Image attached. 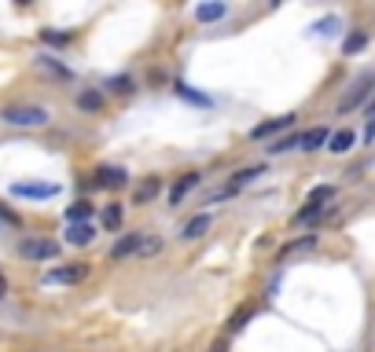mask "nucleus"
Returning a JSON list of instances; mask_svg holds the SVG:
<instances>
[{
    "label": "nucleus",
    "mask_w": 375,
    "mask_h": 352,
    "mask_svg": "<svg viewBox=\"0 0 375 352\" xmlns=\"http://www.w3.org/2000/svg\"><path fill=\"white\" fill-rule=\"evenodd\" d=\"M19 250H22V257H30V260H51V257H59V242L48 239V235H30Z\"/></svg>",
    "instance_id": "obj_5"
},
{
    "label": "nucleus",
    "mask_w": 375,
    "mask_h": 352,
    "mask_svg": "<svg viewBox=\"0 0 375 352\" xmlns=\"http://www.w3.org/2000/svg\"><path fill=\"white\" fill-rule=\"evenodd\" d=\"M368 114L375 117V99H368Z\"/></svg>",
    "instance_id": "obj_31"
},
{
    "label": "nucleus",
    "mask_w": 375,
    "mask_h": 352,
    "mask_svg": "<svg viewBox=\"0 0 375 352\" xmlns=\"http://www.w3.org/2000/svg\"><path fill=\"white\" fill-rule=\"evenodd\" d=\"M294 121H298V114H280V117H273V121L254 125V128H250V140H269V136H280L283 128H291Z\"/></svg>",
    "instance_id": "obj_6"
},
{
    "label": "nucleus",
    "mask_w": 375,
    "mask_h": 352,
    "mask_svg": "<svg viewBox=\"0 0 375 352\" xmlns=\"http://www.w3.org/2000/svg\"><path fill=\"white\" fill-rule=\"evenodd\" d=\"M365 140H368V143L375 140V117H372V121H368V128H365Z\"/></svg>",
    "instance_id": "obj_29"
},
{
    "label": "nucleus",
    "mask_w": 375,
    "mask_h": 352,
    "mask_svg": "<svg viewBox=\"0 0 375 352\" xmlns=\"http://www.w3.org/2000/svg\"><path fill=\"white\" fill-rule=\"evenodd\" d=\"M372 88H375V74H360L357 81H353L350 88H346V96L339 99V114H350V110H357L360 103L368 99V92H372Z\"/></svg>",
    "instance_id": "obj_4"
},
{
    "label": "nucleus",
    "mask_w": 375,
    "mask_h": 352,
    "mask_svg": "<svg viewBox=\"0 0 375 352\" xmlns=\"http://www.w3.org/2000/svg\"><path fill=\"white\" fill-rule=\"evenodd\" d=\"M353 143H357V133H353V128H339V133H331L328 151H331V154H346Z\"/></svg>",
    "instance_id": "obj_13"
},
{
    "label": "nucleus",
    "mask_w": 375,
    "mask_h": 352,
    "mask_svg": "<svg viewBox=\"0 0 375 352\" xmlns=\"http://www.w3.org/2000/svg\"><path fill=\"white\" fill-rule=\"evenodd\" d=\"M210 224H214V220H210V213H199V217H191L188 224H184V231H180V239H184V242H196V239H202V235L210 231Z\"/></svg>",
    "instance_id": "obj_11"
},
{
    "label": "nucleus",
    "mask_w": 375,
    "mask_h": 352,
    "mask_svg": "<svg viewBox=\"0 0 375 352\" xmlns=\"http://www.w3.org/2000/svg\"><path fill=\"white\" fill-rule=\"evenodd\" d=\"M335 26H339V19H335V15H328L324 22H317L313 30H317V33H324V37H331V33H335Z\"/></svg>",
    "instance_id": "obj_27"
},
{
    "label": "nucleus",
    "mask_w": 375,
    "mask_h": 352,
    "mask_svg": "<svg viewBox=\"0 0 375 352\" xmlns=\"http://www.w3.org/2000/svg\"><path fill=\"white\" fill-rule=\"evenodd\" d=\"M93 239H96V224H93V220H88V224H70L67 228V242L70 246H88Z\"/></svg>",
    "instance_id": "obj_12"
},
{
    "label": "nucleus",
    "mask_w": 375,
    "mask_h": 352,
    "mask_svg": "<svg viewBox=\"0 0 375 352\" xmlns=\"http://www.w3.org/2000/svg\"><path fill=\"white\" fill-rule=\"evenodd\" d=\"M77 110L99 114V110H103V92H96V88H85V92H77Z\"/></svg>",
    "instance_id": "obj_14"
},
{
    "label": "nucleus",
    "mask_w": 375,
    "mask_h": 352,
    "mask_svg": "<svg viewBox=\"0 0 375 352\" xmlns=\"http://www.w3.org/2000/svg\"><path fill=\"white\" fill-rule=\"evenodd\" d=\"M214 352H225V349H221V345H217V349H214Z\"/></svg>",
    "instance_id": "obj_32"
},
{
    "label": "nucleus",
    "mask_w": 375,
    "mask_h": 352,
    "mask_svg": "<svg viewBox=\"0 0 375 352\" xmlns=\"http://www.w3.org/2000/svg\"><path fill=\"white\" fill-rule=\"evenodd\" d=\"M328 140H331V133L324 125L305 128V133H298V151H320V147H328Z\"/></svg>",
    "instance_id": "obj_10"
},
{
    "label": "nucleus",
    "mask_w": 375,
    "mask_h": 352,
    "mask_svg": "<svg viewBox=\"0 0 375 352\" xmlns=\"http://www.w3.org/2000/svg\"><path fill=\"white\" fill-rule=\"evenodd\" d=\"M159 191H162V180H159V176H151V180H144V184L136 187L133 202H136V206H140V202H151V199H154V194H159Z\"/></svg>",
    "instance_id": "obj_18"
},
{
    "label": "nucleus",
    "mask_w": 375,
    "mask_h": 352,
    "mask_svg": "<svg viewBox=\"0 0 375 352\" xmlns=\"http://www.w3.org/2000/svg\"><path fill=\"white\" fill-rule=\"evenodd\" d=\"M331 199H335V187H331V184H320V187L309 191V202H317V206H324V202H331Z\"/></svg>",
    "instance_id": "obj_24"
},
{
    "label": "nucleus",
    "mask_w": 375,
    "mask_h": 352,
    "mask_svg": "<svg viewBox=\"0 0 375 352\" xmlns=\"http://www.w3.org/2000/svg\"><path fill=\"white\" fill-rule=\"evenodd\" d=\"M88 279V265L81 260H74V265H59V268H48L45 271V283L48 286H77Z\"/></svg>",
    "instance_id": "obj_3"
},
{
    "label": "nucleus",
    "mask_w": 375,
    "mask_h": 352,
    "mask_svg": "<svg viewBox=\"0 0 375 352\" xmlns=\"http://www.w3.org/2000/svg\"><path fill=\"white\" fill-rule=\"evenodd\" d=\"M177 96H184V99H191V103H206L202 96H196V92H188V85H177Z\"/></svg>",
    "instance_id": "obj_28"
},
{
    "label": "nucleus",
    "mask_w": 375,
    "mask_h": 352,
    "mask_svg": "<svg viewBox=\"0 0 375 352\" xmlns=\"http://www.w3.org/2000/svg\"><path fill=\"white\" fill-rule=\"evenodd\" d=\"M228 15V4H199L196 8V19L199 22H217V19H225Z\"/></svg>",
    "instance_id": "obj_17"
},
{
    "label": "nucleus",
    "mask_w": 375,
    "mask_h": 352,
    "mask_svg": "<svg viewBox=\"0 0 375 352\" xmlns=\"http://www.w3.org/2000/svg\"><path fill=\"white\" fill-rule=\"evenodd\" d=\"M103 228H111V231L122 228V206H107L103 210Z\"/></svg>",
    "instance_id": "obj_23"
},
{
    "label": "nucleus",
    "mask_w": 375,
    "mask_h": 352,
    "mask_svg": "<svg viewBox=\"0 0 375 352\" xmlns=\"http://www.w3.org/2000/svg\"><path fill=\"white\" fill-rule=\"evenodd\" d=\"M324 217V206H317V202H305L298 213H294V224H313V220Z\"/></svg>",
    "instance_id": "obj_20"
},
{
    "label": "nucleus",
    "mask_w": 375,
    "mask_h": 352,
    "mask_svg": "<svg viewBox=\"0 0 375 352\" xmlns=\"http://www.w3.org/2000/svg\"><path fill=\"white\" fill-rule=\"evenodd\" d=\"M317 246V235H305V239H298V242H287L283 246V253H280V260H287L291 253H302V250H313Z\"/></svg>",
    "instance_id": "obj_21"
},
{
    "label": "nucleus",
    "mask_w": 375,
    "mask_h": 352,
    "mask_svg": "<svg viewBox=\"0 0 375 352\" xmlns=\"http://www.w3.org/2000/svg\"><path fill=\"white\" fill-rule=\"evenodd\" d=\"M125 184H129L125 169H114V165H99V169H96V187L114 191V187H125Z\"/></svg>",
    "instance_id": "obj_9"
},
{
    "label": "nucleus",
    "mask_w": 375,
    "mask_h": 352,
    "mask_svg": "<svg viewBox=\"0 0 375 352\" xmlns=\"http://www.w3.org/2000/svg\"><path fill=\"white\" fill-rule=\"evenodd\" d=\"M147 242H151V235H147V231H129V235H122V239H118V242L111 246V260H129V257H144Z\"/></svg>",
    "instance_id": "obj_2"
},
{
    "label": "nucleus",
    "mask_w": 375,
    "mask_h": 352,
    "mask_svg": "<svg viewBox=\"0 0 375 352\" xmlns=\"http://www.w3.org/2000/svg\"><path fill=\"white\" fill-rule=\"evenodd\" d=\"M0 121L15 125V128H45L51 121V114L45 107H4L0 110Z\"/></svg>",
    "instance_id": "obj_1"
},
{
    "label": "nucleus",
    "mask_w": 375,
    "mask_h": 352,
    "mask_svg": "<svg viewBox=\"0 0 375 352\" xmlns=\"http://www.w3.org/2000/svg\"><path fill=\"white\" fill-rule=\"evenodd\" d=\"M41 37H45V41H48V44H59V48H63V44H70V33H56V30H41Z\"/></svg>",
    "instance_id": "obj_26"
},
{
    "label": "nucleus",
    "mask_w": 375,
    "mask_h": 352,
    "mask_svg": "<svg viewBox=\"0 0 375 352\" xmlns=\"http://www.w3.org/2000/svg\"><path fill=\"white\" fill-rule=\"evenodd\" d=\"M37 67L48 70L51 77H63V81H70V77H74L67 62H59V59H51V56H37Z\"/></svg>",
    "instance_id": "obj_15"
},
{
    "label": "nucleus",
    "mask_w": 375,
    "mask_h": 352,
    "mask_svg": "<svg viewBox=\"0 0 375 352\" xmlns=\"http://www.w3.org/2000/svg\"><path fill=\"white\" fill-rule=\"evenodd\" d=\"M365 48H368V30H353V33L342 41V51H346V56H357V51H365Z\"/></svg>",
    "instance_id": "obj_19"
},
{
    "label": "nucleus",
    "mask_w": 375,
    "mask_h": 352,
    "mask_svg": "<svg viewBox=\"0 0 375 352\" xmlns=\"http://www.w3.org/2000/svg\"><path fill=\"white\" fill-rule=\"evenodd\" d=\"M199 180H202L199 173H184V176H180L177 184L170 187V194H166V199H170V206H180V202H184L188 194H191V191L199 187Z\"/></svg>",
    "instance_id": "obj_7"
},
{
    "label": "nucleus",
    "mask_w": 375,
    "mask_h": 352,
    "mask_svg": "<svg viewBox=\"0 0 375 352\" xmlns=\"http://www.w3.org/2000/svg\"><path fill=\"white\" fill-rule=\"evenodd\" d=\"M93 220V202H74L70 210H67V224H88Z\"/></svg>",
    "instance_id": "obj_16"
},
{
    "label": "nucleus",
    "mask_w": 375,
    "mask_h": 352,
    "mask_svg": "<svg viewBox=\"0 0 375 352\" xmlns=\"http://www.w3.org/2000/svg\"><path fill=\"white\" fill-rule=\"evenodd\" d=\"M11 194L15 199H51V194H59V184H11Z\"/></svg>",
    "instance_id": "obj_8"
},
{
    "label": "nucleus",
    "mask_w": 375,
    "mask_h": 352,
    "mask_svg": "<svg viewBox=\"0 0 375 352\" xmlns=\"http://www.w3.org/2000/svg\"><path fill=\"white\" fill-rule=\"evenodd\" d=\"M107 88H111V92H118V96H129V92H133V77H111V81H107Z\"/></svg>",
    "instance_id": "obj_25"
},
{
    "label": "nucleus",
    "mask_w": 375,
    "mask_h": 352,
    "mask_svg": "<svg viewBox=\"0 0 375 352\" xmlns=\"http://www.w3.org/2000/svg\"><path fill=\"white\" fill-rule=\"evenodd\" d=\"M4 297H8V283L0 279V301H4Z\"/></svg>",
    "instance_id": "obj_30"
},
{
    "label": "nucleus",
    "mask_w": 375,
    "mask_h": 352,
    "mask_svg": "<svg viewBox=\"0 0 375 352\" xmlns=\"http://www.w3.org/2000/svg\"><path fill=\"white\" fill-rule=\"evenodd\" d=\"M250 316H254V308H250V305H243V308L236 312V316L228 319V334H239L243 327H247V319H250Z\"/></svg>",
    "instance_id": "obj_22"
}]
</instances>
